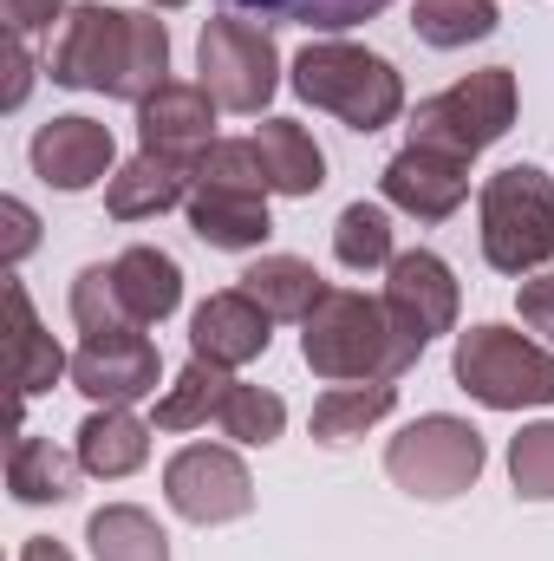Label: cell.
<instances>
[{
  "instance_id": "cell-1",
  "label": "cell",
  "mask_w": 554,
  "mask_h": 561,
  "mask_svg": "<svg viewBox=\"0 0 554 561\" xmlns=\"http://www.w3.org/2000/svg\"><path fill=\"white\" fill-rule=\"evenodd\" d=\"M53 85L143 105L150 92L170 85V33H163V20L157 13L105 7V0L72 7L66 33L53 46Z\"/></svg>"
},
{
  "instance_id": "cell-2",
  "label": "cell",
  "mask_w": 554,
  "mask_h": 561,
  "mask_svg": "<svg viewBox=\"0 0 554 561\" xmlns=\"http://www.w3.org/2000/svg\"><path fill=\"white\" fill-rule=\"evenodd\" d=\"M300 359L333 379V386H359V379H399L417 353L399 340L385 300L353 294V287H326V300L300 320Z\"/></svg>"
},
{
  "instance_id": "cell-3",
  "label": "cell",
  "mask_w": 554,
  "mask_h": 561,
  "mask_svg": "<svg viewBox=\"0 0 554 561\" xmlns=\"http://www.w3.org/2000/svg\"><path fill=\"white\" fill-rule=\"evenodd\" d=\"M293 92L320 112H333L339 125L353 131H385L399 112H405V79L392 59L366 53V46H346V39H313L300 59H293Z\"/></svg>"
},
{
  "instance_id": "cell-4",
  "label": "cell",
  "mask_w": 554,
  "mask_h": 561,
  "mask_svg": "<svg viewBox=\"0 0 554 561\" xmlns=\"http://www.w3.org/2000/svg\"><path fill=\"white\" fill-rule=\"evenodd\" d=\"M450 373H457V386H463L476 405H489V412L554 405V353L535 346L529 333H516V327H496V320L457 333Z\"/></svg>"
},
{
  "instance_id": "cell-5",
  "label": "cell",
  "mask_w": 554,
  "mask_h": 561,
  "mask_svg": "<svg viewBox=\"0 0 554 561\" xmlns=\"http://www.w3.org/2000/svg\"><path fill=\"white\" fill-rule=\"evenodd\" d=\"M483 262L496 275H535L554 262V176L509 163L483 183Z\"/></svg>"
},
{
  "instance_id": "cell-6",
  "label": "cell",
  "mask_w": 554,
  "mask_h": 561,
  "mask_svg": "<svg viewBox=\"0 0 554 561\" xmlns=\"http://www.w3.org/2000/svg\"><path fill=\"white\" fill-rule=\"evenodd\" d=\"M483 431L450 412H424L385 444V477L417 503H450L483 477Z\"/></svg>"
},
{
  "instance_id": "cell-7",
  "label": "cell",
  "mask_w": 554,
  "mask_h": 561,
  "mask_svg": "<svg viewBox=\"0 0 554 561\" xmlns=\"http://www.w3.org/2000/svg\"><path fill=\"white\" fill-rule=\"evenodd\" d=\"M516 125V72L509 66H483L457 85H443L437 99H424L412 118V144L443 150V157H483L489 144L509 138Z\"/></svg>"
},
{
  "instance_id": "cell-8",
  "label": "cell",
  "mask_w": 554,
  "mask_h": 561,
  "mask_svg": "<svg viewBox=\"0 0 554 561\" xmlns=\"http://www.w3.org/2000/svg\"><path fill=\"white\" fill-rule=\"evenodd\" d=\"M196 72H203V92L222 112H262L280 85L275 33L255 26V20H242V13H222L196 39Z\"/></svg>"
},
{
  "instance_id": "cell-9",
  "label": "cell",
  "mask_w": 554,
  "mask_h": 561,
  "mask_svg": "<svg viewBox=\"0 0 554 561\" xmlns=\"http://www.w3.org/2000/svg\"><path fill=\"white\" fill-rule=\"evenodd\" d=\"M163 496L183 523L196 529H222V523H242L255 510V477L235 450L222 444H189L163 463Z\"/></svg>"
},
{
  "instance_id": "cell-10",
  "label": "cell",
  "mask_w": 554,
  "mask_h": 561,
  "mask_svg": "<svg viewBox=\"0 0 554 561\" xmlns=\"http://www.w3.org/2000/svg\"><path fill=\"white\" fill-rule=\"evenodd\" d=\"M457 275H450V262L443 255H430V249H412V255H392V268H385V313H392V327H399V340L424 353L437 333H450L457 327Z\"/></svg>"
},
{
  "instance_id": "cell-11",
  "label": "cell",
  "mask_w": 554,
  "mask_h": 561,
  "mask_svg": "<svg viewBox=\"0 0 554 561\" xmlns=\"http://www.w3.org/2000/svg\"><path fill=\"white\" fill-rule=\"evenodd\" d=\"M157 346L143 340L138 327H112V333H85L72 353V386L99 405H138L157 392Z\"/></svg>"
},
{
  "instance_id": "cell-12",
  "label": "cell",
  "mask_w": 554,
  "mask_h": 561,
  "mask_svg": "<svg viewBox=\"0 0 554 561\" xmlns=\"http://www.w3.org/2000/svg\"><path fill=\"white\" fill-rule=\"evenodd\" d=\"M33 176L53 183V190H92V183H112V163H118V144H112V125L99 118H53L33 131Z\"/></svg>"
},
{
  "instance_id": "cell-13",
  "label": "cell",
  "mask_w": 554,
  "mask_h": 561,
  "mask_svg": "<svg viewBox=\"0 0 554 561\" xmlns=\"http://www.w3.org/2000/svg\"><path fill=\"white\" fill-rule=\"evenodd\" d=\"M385 203L405 209L417 222H443L463 209L470 196V163L463 157H443V150H424V144H405L392 163H385Z\"/></svg>"
},
{
  "instance_id": "cell-14",
  "label": "cell",
  "mask_w": 554,
  "mask_h": 561,
  "mask_svg": "<svg viewBox=\"0 0 554 561\" xmlns=\"http://www.w3.org/2000/svg\"><path fill=\"white\" fill-rule=\"evenodd\" d=\"M268 327H275V313H268L262 300H249L242 287H222V294H209V300L196 307V320H189V353L209 359V366H249V359L268 353V340H275Z\"/></svg>"
},
{
  "instance_id": "cell-15",
  "label": "cell",
  "mask_w": 554,
  "mask_h": 561,
  "mask_svg": "<svg viewBox=\"0 0 554 561\" xmlns=\"http://www.w3.org/2000/svg\"><path fill=\"white\" fill-rule=\"evenodd\" d=\"M209 125H216V99L203 92V85H163V92H150L138 105V138L143 150H157V157H176V163H196L203 150H209Z\"/></svg>"
},
{
  "instance_id": "cell-16",
  "label": "cell",
  "mask_w": 554,
  "mask_h": 561,
  "mask_svg": "<svg viewBox=\"0 0 554 561\" xmlns=\"http://www.w3.org/2000/svg\"><path fill=\"white\" fill-rule=\"evenodd\" d=\"M189 190H196V163H176V157L138 150L131 163L112 170V183H105V209H112L118 222H150V216L189 203Z\"/></svg>"
},
{
  "instance_id": "cell-17",
  "label": "cell",
  "mask_w": 554,
  "mask_h": 561,
  "mask_svg": "<svg viewBox=\"0 0 554 561\" xmlns=\"http://www.w3.org/2000/svg\"><path fill=\"white\" fill-rule=\"evenodd\" d=\"M189 229L209 242V249H262L275 236V216H268V196H249V190H189Z\"/></svg>"
},
{
  "instance_id": "cell-18",
  "label": "cell",
  "mask_w": 554,
  "mask_h": 561,
  "mask_svg": "<svg viewBox=\"0 0 554 561\" xmlns=\"http://www.w3.org/2000/svg\"><path fill=\"white\" fill-rule=\"evenodd\" d=\"M0 294H7V353H13V386H20V399H39V392H53V386H59V373H72V366H66L59 340L33 320L26 287L7 275Z\"/></svg>"
},
{
  "instance_id": "cell-19",
  "label": "cell",
  "mask_w": 554,
  "mask_h": 561,
  "mask_svg": "<svg viewBox=\"0 0 554 561\" xmlns=\"http://www.w3.org/2000/svg\"><path fill=\"white\" fill-rule=\"evenodd\" d=\"M112 275H118V300H125L131 327L170 320L176 300H183V268H176V255H163V249H150V242L125 249V255L112 262Z\"/></svg>"
},
{
  "instance_id": "cell-20",
  "label": "cell",
  "mask_w": 554,
  "mask_h": 561,
  "mask_svg": "<svg viewBox=\"0 0 554 561\" xmlns=\"http://www.w3.org/2000/svg\"><path fill=\"white\" fill-rule=\"evenodd\" d=\"M150 457V424L131 419V405H105L79 424V470L85 477H131Z\"/></svg>"
},
{
  "instance_id": "cell-21",
  "label": "cell",
  "mask_w": 554,
  "mask_h": 561,
  "mask_svg": "<svg viewBox=\"0 0 554 561\" xmlns=\"http://www.w3.org/2000/svg\"><path fill=\"white\" fill-rule=\"evenodd\" d=\"M399 412V379H359V386H333L320 405H313V437L320 444H353L366 437L379 419Z\"/></svg>"
},
{
  "instance_id": "cell-22",
  "label": "cell",
  "mask_w": 554,
  "mask_h": 561,
  "mask_svg": "<svg viewBox=\"0 0 554 561\" xmlns=\"http://www.w3.org/2000/svg\"><path fill=\"white\" fill-rule=\"evenodd\" d=\"M72 483H79V457L53 450V437H33V431L13 437V457H7L13 503H66Z\"/></svg>"
},
{
  "instance_id": "cell-23",
  "label": "cell",
  "mask_w": 554,
  "mask_h": 561,
  "mask_svg": "<svg viewBox=\"0 0 554 561\" xmlns=\"http://www.w3.org/2000/svg\"><path fill=\"white\" fill-rule=\"evenodd\" d=\"M85 542H92V561H170L163 523L138 503H105L85 523Z\"/></svg>"
},
{
  "instance_id": "cell-24",
  "label": "cell",
  "mask_w": 554,
  "mask_h": 561,
  "mask_svg": "<svg viewBox=\"0 0 554 561\" xmlns=\"http://www.w3.org/2000/svg\"><path fill=\"white\" fill-rule=\"evenodd\" d=\"M242 294L262 300L275 320H307V313L326 300V280L313 275V262H300V255H262V262L242 275Z\"/></svg>"
},
{
  "instance_id": "cell-25",
  "label": "cell",
  "mask_w": 554,
  "mask_h": 561,
  "mask_svg": "<svg viewBox=\"0 0 554 561\" xmlns=\"http://www.w3.org/2000/svg\"><path fill=\"white\" fill-rule=\"evenodd\" d=\"M262 157H268V176H275L280 196H313L320 183H326V157H320V144L307 125H293V118H262Z\"/></svg>"
},
{
  "instance_id": "cell-26",
  "label": "cell",
  "mask_w": 554,
  "mask_h": 561,
  "mask_svg": "<svg viewBox=\"0 0 554 561\" xmlns=\"http://www.w3.org/2000/svg\"><path fill=\"white\" fill-rule=\"evenodd\" d=\"M392 0H229V13L262 20V26H307V33H346L379 20Z\"/></svg>"
},
{
  "instance_id": "cell-27",
  "label": "cell",
  "mask_w": 554,
  "mask_h": 561,
  "mask_svg": "<svg viewBox=\"0 0 554 561\" xmlns=\"http://www.w3.org/2000/svg\"><path fill=\"white\" fill-rule=\"evenodd\" d=\"M229 366H209V359H189L183 373H176V386L157 399V431H196V424H209L222 412V399H229Z\"/></svg>"
},
{
  "instance_id": "cell-28",
  "label": "cell",
  "mask_w": 554,
  "mask_h": 561,
  "mask_svg": "<svg viewBox=\"0 0 554 561\" xmlns=\"http://www.w3.org/2000/svg\"><path fill=\"white\" fill-rule=\"evenodd\" d=\"M412 26H417V39H424V46L457 53V46L489 39V33L503 26V13H496V0H417Z\"/></svg>"
},
{
  "instance_id": "cell-29",
  "label": "cell",
  "mask_w": 554,
  "mask_h": 561,
  "mask_svg": "<svg viewBox=\"0 0 554 561\" xmlns=\"http://www.w3.org/2000/svg\"><path fill=\"white\" fill-rule=\"evenodd\" d=\"M333 255L339 268H392V216L379 203H346L333 222Z\"/></svg>"
},
{
  "instance_id": "cell-30",
  "label": "cell",
  "mask_w": 554,
  "mask_h": 561,
  "mask_svg": "<svg viewBox=\"0 0 554 561\" xmlns=\"http://www.w3.org/2000/svg\"><path fill=\"white\" fill-rule=\"evenodd\" d=\"M196 183L203 190H249V196H268L275 176H268V157L255 138H216L196 157Z\"/></svg>"
},
{
  "instance_id": "cell-31",
  "label": "cell",
  "mask_w": 554,
  "mask_h": 561,
  "mask_svg": "<svg viewBox=\"0 0 554 561\" xmlns=\"http://www.w3.org/2000/svg\"><path fill=\"white\" fill-rule=\"evenodd\" d=\"M216 424L235 444H275L280 431H287V405H280V392H268V386H229Z\"/></svg>"
},
{
  "instance_id": "cell-32",
  "label": "cell",
  "mask_w": 554,
  "mask_h": 561,
  "mask_svg": "<svg viewBox=\"0 0 554 561\" xmlns=\"http://www.w3.org/2000/svg\"><path fill=\"white\" fill-rule=\"evenodd\" d=\"M509 483L522 503H554V424H522L509 437Z\"/></svg>"
},
{
  "instance_id": "cell-33",
  "label": "cell",
  "mask_w": 554,
  "mask_h": 561,
  "mask_svg": "<svg viewBox=\"0 0 554 561\" xmlns=\"http://www.w3.org/2000/svg\"><path fill=\"white\" fill-rule=\"evenodd\" d=\"M72 320H79V333L131 327V313H125V300H118V275H112L105 262L79 268V280H72Z\"/></svg>"
},
{
  "instance_id": "cell-34",
  "label": "cell",
  "mask_w": 554,
  "mask_h": 561,
  "mask_svg": "<svg viewBox=\"0 0 554 561\" xmlns=\"http://www.w3.org/2000/svg\"><path fill=\"white\" fill-rule=\"evenodd\" d=\"M0 222H7V236H0V268L13 275V268L33 255V242H39V222H33V209H26L20 196H7V203H0Z\"/></svg>"
},
{
  "instance_id": "cell-35",
  "label": "cell",
  "mask_w": 554,
  "mask_h": 561,
  "mask_svg": "<svg viewBox=\"0 0 554 561\" xmlns=\"http://www.w3.org/2000/svg\"><path fill=\"white\" fill-rule=\"evenodd\" d=\"M0 13H7V33H46L59 13H66V0H0Z\"/></svg>"
},
{
  "instance_id": "cell-36",
  "label": "cell",
  "mask_w": 554,
  "mask_h": 561,
  "mask_svg": "<svg viewBox=\"0 0 554 561\" xmlns=\"http://www.w3.org/2000/svg\"><path fill=\"white\" fill-rule=\"evenodd\" d=\"M522 327H529V333H549V340H554V275L522 280Z\"/></svg>"
},
{
  "instance_id": "cell-37",
  "label": "cell",
  "mask_w": 554,
  "mask_h": 561,
  "mask_svg": "<svg viewBox=\"0 0 554 561\" xmlns=\"http://www.w3.org/2000/svg\"><path fill=\"white\" fill-rule=\"evenodd\" d=\"M26 85H33V53H26V39L20 33H7V112H20L26 105Z\"/></svg>"
},
{
  "instance_id": "cell-38",
  "label": "cell",
  "mask_w": 554,
  "mask_h": 561,
  "mask_svg": "<svg viewBox=\"0 0 554 561\" xmlns=\"http://www.w3.org/2000/svg\"><path fill=\"white\" fill-rule=\"evenodd\" d=\"M20 561H72L53 536H26V549H20Z\"/></svg>"
},
{
  "instance_id": "cell-39",
  "label": "cell",
  "mask_w": 554,
  "mask_h": 561,
  "mask_svg": "<svg viewBox=\"0 0 554 561\" xmlns=\"http://www.w3.org/2000/svg\"><path fill=\"white\" fill-rule=\"evenodd\" d=\"M150 7H183V0H150Z\"/></svg>"
}]
</instances>
